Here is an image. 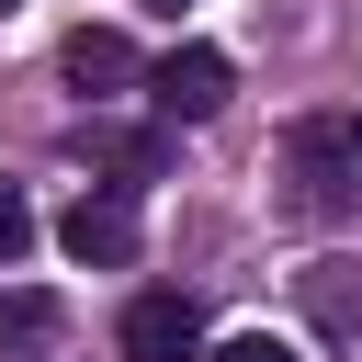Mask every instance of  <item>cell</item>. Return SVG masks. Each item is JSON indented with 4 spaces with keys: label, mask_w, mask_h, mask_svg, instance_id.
Listing matches in <instances>:
<instances>
[{
    "label": "cell",
    "mask_w": 362,
    "mask_h": 362,
    "mask_svg": "<svg viewBox=\"0 0 362 362\" xmlns=\"http://www.w3.org/2000/svg\"><path fill=\"white\" fill-rule=\"evenodd\" d=\"M283 181H294V215H317V226H362V113H351V102L294 113V136H283Z\"/></svg>",
    "instance_id": "obj_1"
},
{
    "label": "cell",
    "mask_w": 362,
    "mask_h": 362,
    "mask_svg": "<svg viewBox=\"0 0 362 362\" xmlns=\"http://www.w3.org/2000/svg\"><path fill=\"white\" fill-rule=\"evenodd\" d=\"M57 238H68L79 272H124V260H136V204H124V181H90V192L57 215Z\"/></svg>",
    "instance_id": "obj_2"
},
{
    "label": "cell",
    "mask_w": 362,
    "mask_h": 362,
    "mask_svg": "<svg viewBox=\"0 0 362 362\" xmlns=\"http://www.w3.org/2000/svg\"><path fill=\"white\" fill-rule=\"evenodd\" d=\"M147 102H158L170 124H204V113H226V57H215V45H170V57L147 68Z\"/></svg>",
    "instance_id": "obj_3"
},
{
    "label": "cell",
    "mask_w": 362,
    "mask_h": 362,
    "mask_svg": "<svg viewBox=\"0 0 362 362\" xmlns=\"http://www.w3.org/2000/svg\"><path fill=\"white\" fill-rule=\"evenodd\" d=\"M124 362H204L192 294H136V305H124Z\"/></svg>",
    "instance_id": "obj_4"
},
{
    "label": "cell",
    "mask_w": 362,
    "mask_h": 362,
    "mask_svg": "<svg viewBox=\"0 0 362 362\" xmlns=\"http://www.w3.org/2000/svg\"><path fill=\"white\" fill-rule=\"evenodd\" d=\"M57 68H68V90H90V102H102V90H124V79H147V68H136V45H124L113 23H79V34L57 45Z\"/></svg>",
    "instance_id": "obj_5"
},
{
    "label": "cell",
    "mask_w": 362,
    "mask_h": 362,
    "mask_svg": "<svg viewBox=\"0 0 362 362\" xmlns=\"http://www.w3.org/2000/svg\"><path fill=\"white\" fill-rule=\"evenodd\" d=\"M68 317H57V294H34V283H0V362L11 351H45Z\"/></svg>",
    "instance_id": "obj_6"
},
{
    "label": "cell",
    "mask_w": 362,
    "mask_h": 362,
    "mask_svg": "<svg viewBox=\"0 0 362 362\" xmlns=\"http://www.w3.org/2000/svg\"><path fill=\"white\" fill-rule=\"evenodd\" d=\"M79 147H90L113 181H158V170H170V136H124V124H90Z\"/></svg>",
    "instance_id": "obj_7"
},
{
    "label": "cell",
    "mask_w": 362,
    "mask_h": 362,
    "mask_svg": "<svg viewBox=\"0 0 362 362\" xmlns=\"http://www.w3.org/2000/svg\"><path fill=\"white\" fill-rule=\"evenodd\" d=\"M23 249H34V204H23V192H11V181H0V272H11V260H23Z\"/></svg>",
    "instance_id": "obj_8"
},
{
    "label": "cell",
    "mask_w": 362,
    "mask_h": 362,
    "mask_svg": "<svg viewBox=\"0 0 362 362\" xmlns=\"http://www.w3.org/2000/svg\"><path fill=\"white\" fill-rule=\"evenodd\" d=\"M317 317H328V328H351V317H362V294H351V272H317Z\"/></svg>",
    "instance_id": "obj_9"
},
{
    "label": "cell",
    "mask_w": 362,
    "mask_h": 362,
    "mask_svg": "<svg viewBox=\"0 0 362 362\" xmlns=\"http://www.w3.org/2000/svg\"><path fill=\"white\" fill-rule=\"evenodd\" d=\"M215 362H305V351H294V339H272V328H249V339H226Z\"/></svg>",
    "instance_id": "obj_10"
},
{
    "label": "cell",
    "mask_w": 362,
    "mask_h": 362,
    "mask_svg": "<svg viewBox=\"0 0 362 362\" xmlns=\"http://www.w3.org/2000/svg\"><path fill=\"white\" fill-rule=\"evenodd\" d=\"M158 11H181V0H158Z\"/></svg>",
    "instance_id": "obj_11"
}]
</instances>
